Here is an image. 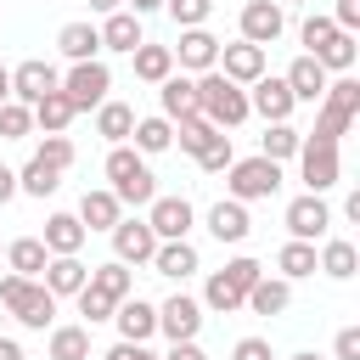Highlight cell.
Here are the masks:
<instances>
[{
  "label": "cell",
  "mask_w": 360,
  "mask_h": 360,
  "mask_svg": "<svg viewBox=\"0 0 360 360\" xmlns=\"http://www.w3.org/2000/svg\"><path fill=\"white\" fill-rule=\"evenodd\" d=\"M163 360H208V354H202V343H169Z\"/></svg>",
  "instance_id": "obj_53"
},
{
  "label": "cell",
  "mask_w": 360,
  "mask_h": 360,
  "mask_svg": "<svg viewBox=\"0 0 360 360\" xmlns=\"http://www.w3.org/2000/svg\"><path fill=\"white\" fill-rule=\"evenodd\" d=\"M191 219H197V208H191L186 197H152V202H146V225H152L158 242H186Z\"/></svg>",
  "instance_id": "obj_10"
},
{
  "label": "cell",
  "mask_w": 360,
  "mask_h": 360,
  "mask_svg": "<svg viewBox=\"0 0 360 360\" xmlns=\"http://www.w3.org/2000/svg\"><path fill=\"white\" fill-rule=\"evenodd\" d=\"M332 34H338V28H332V17H321V11H315V17H304V28H298V39H304V56H321Z\"/></svg>",
  "instance_id": "obj_43"
},
{
  "label": "cell",
  "mask_w": 360,
  "mask_h": 360,
  "mask_svg": "<svg viewBox=\"0 0 360 360\" xmlns=\"http://www.w3.org/2000/svg\"><path fill=\"white\" fill-rule=\"evenodd\" d=\"M169 51L186 73H214V62H219V39L208 28H180V45H169Z\"/></svg>",
  "instance_id": "obj_15"
},
{
  "label": "cell",
  "mask_w": 360,
  "mask_h": 360,
  "mask_svg": "<svg viewBox=\"0 0 360 360\" xmlns=\"http://www.w3.org/2000/svg\"><path fill=\"white\" fill-rule=\"evenodd\" d=\"M197 248L191 242H158V253H152V270L158 276H169V281H186V276H197Z\"/></svg>",
  "instance_id": "obj_28"
},
{
  "label": "cell",
  "mask_w": 360,
  "mask_h": 360,
  "mask_svg": "<svg viewBox=\"0 0 360 360\" xmlns=\"http://www.w3.org/2000/svg\"><path fill=\"white\" fill-rule=\"evenodd\" d=\"M202 309H214V315H236V309H242V292L214 270V276H208V287H202Z\"/></svg>",
  "instance_id": "obj_41"
},
{
  "label": "cell",
  "mask_w": 360,
  "mask_h": 360,
  "mask_svg": "<svg viewBox=\"0 0 360 360\" xmlns=\"http://www.w3.org/2000/svg\"><path fill=\"white\" fill-rule=\"evenodd\" d=\"M231 360H276V354H270V338H242L231 349Z\"/></svg>",
  "instance_id": "obj_50"
},
{
  "label": "cell",
  "mask_w": 360,
  "mask_h": 360,
  "mask_svg": "<svg viewBox=\"0 0 360 360\" xmlns=\"http://www.w3.org/2000/svg\"><path fill=\"white\" fill-rule=\"evenodd\" d=\"M354 56H360L354 34H332V39H326V51H321L315 62H321L326 73H349V68H354Z\"/></svg>",
  "instance_id": "obj_40"
},
{
  "label": "cell",
  "mask_w": 360,
  "mask_h": 360,
  "mask_svg": "<svg viewBox=\"0 0 360 360\" xmlns=\"http://www.w3.org/2000/svg\"><path fill=\"white\" fill-rule=\"evenodd\" d=\"M118 219H124V202H118L107 186H96V191L79 197V225H84V231H112Z\"/></svg>",
  "instance_id": "obj_19"
},
{
  "label": "cell",
  "mask_w": 360,
  "mask_h": 360,
  "mask_svg": "<svg viewBox=\"0 0 360 360\" xmlns=\"http://www.w3.org/2000/svg\"><path fill=\"white\" fill-rule=\"evenodd\" d=\"M96 34H101V51H124V56H129V51L146 39V34H141V17H129V11H112V17H107Z\"/></svg>",
  "instance_id": "obj_31"
},
{
  "label": "cell",
  "mask_w": 360,
  "mask_h": 360,
  "mask_svg": "<svg viewBox=\"0 0 360 360\" xmlns=\"http://www.w3.org/2000/svg\"><path fill=\"white\" fill-rule=\"evenodd\" d=\"M214 68H219L231 84H242V90H248V84L264 73V51H259V45H248V39H236V45H219V62H214Z\"/></svg>",
  "instance_id": "obj_16"
},
{
  "label": "cell",
  "mask_w": 360,
  "mask_h": 360,
  "mask_svg": "<svg viewBox=\"0 0 360 360\" xmlns=\"http://www.w3.org/2000/svg\"><path fill=\"white\" fill-rule=\"evenodd\" d=\"M219 135H225V129H214L202 112H191V118H180V124H174V146H180V152H191V158H202Z\"/></svg>",
  "instance_id": "obj_35"
},
{
  "label": "cell",
  "mask_w": 360,
  "mask_h": 360,
  "mask_svg": "<svg viewBox=\"0 0 360 360\" xmlns=\"http://www.w3.org/2000/svg\"><path fill=\"white\" fill-rule=\"evenodd\" d=\"M101 360H163V354H152L146 343H112V349H107Z\"/></svg>",
  "instance_id": "obj_52"
},
{
  "label": "cell",
  "mask_w": 360,
  "mask_h": 360,
  "mask_svg": "<svg viewBox=\"0 0 360 360\" xmlns=\"http://www.w3.org/2000/svg\"><path fill=\"white\" fill-rule=\"evenodd\" d=\"M354 264H360V253H354V242H343V236H326L321 253H315V270H326L332 281H349Z\"/></svg>",
  "instance_id": "obj_34"
},
{
  "label": "cell",
  "mask_w": 360,
  "mask_h": 360,
  "mask_svg": "<svg viewBox=\"0 0 360 360\" xmlns=\"http://www.w3.org/2000/svg\"><path fill=\"white\" fill-rule=\"evenodd\" d=\"M298 180L321 197V191H332L338 180H343V158H338V146L332 141H309L304 135V146H298Z\"/></svg>",
  "instance_id": "obj_7"
},
{
  "label": "cell",
  "mask_w": 360,
  "mask_h": 360,
  "mask_svg": "<svg viewBox=\"0 0 360 360\" xmlns=\"http://www.w3.org/2000/svg\"><path fill=\"white\" fill-rule=\"evenodd\" d=\"M129 129H135V107H129V101H101V107H96V135H101V141L129 146Z\"/></svg>",
  "instance_id": "obj_30"
},
{
  "label": "cell",
  "mask_w": 360,
  "mask_h": 360,
  "mask_svg": "<svg viewBox=\"0 0 360 360\" xmlns=\"http://www.w3.org/2000/svg\"><path fill=\"white\" fill-rule=\"evenodd\" d=\"M292 90H287V79H276V73H259L253 84H248V112H259L264 124H287L292 118Z\"/></svg>",
  "instance_id": "obj_8"
},
{
  "label": "cell",
  "mask_w": 360,
  "mask_h": 360,
  "mask_svg": "<svg viewBox=\"0 0 360 360\" xmlns=\"http://www.w3.org/2000/svg\"><path fill=\"white\" fill-rule=\"evenodd\" d=\"M6 264H11V276L39 281V276H45V264H51V253H45V242H39V236H17V242H6Z\"/></svg>",
  "instance_id": "obj_25"
},
{
  "label": "cell",
  "mask_w": 360,
  "mask_h": 360,
  "mask_svg": "<svg viewBox=\"0 0 360 360\" xmlns=\"http://www.w3.org/2000/svg\"><path fill=\"white\" fill-rule=\"evenodd\" d=\"M292 360H321V354H309V349H304V354H292Z\"/></svg>",
  "instance_id": "obj_60"
},
{
  "label": "cell",
  "mask_w": 360,
  "mask_h": 360,
  "mask_svg": "<svg viewBox=\"0 0 360 360\" xmlns=\"http://www.w3.org/2000/svg\"><path fill=\"white\" fill-rule=\"evenodd\" d=\"M0 360H28V354H22V343H17V338H0Z\"/></svg>",
  "instance_id": "obj_56"
},
{
  "label": "cell",
  "mask_w": 360,
  "mask_h": 360,
  "mask_svg": "<svg viewBox=\"0 0 360 360\" xmlns=\"http://www.w3.org/2000/svg\"><path fill=\"white\" fill-rule=\"evenodd\" d=\"M219 276H225V281H231V287L242 292V304H248V287H253V281L264 276V264H259V259H248V253H236V259H231V264H225Z\"/></svg>",
  "instance_id": "obj_42"
},
{
  "label": "cell",
  "mask_w": 360,
  "mask_h": 360,
  "mask_svg": "<svg viewBox=\"0 0 360 360\" xmlns=\"http://www.w3.org/2000/svg\"><path fill=\"white\" fill-rule=\"evenodd\" d=\"M281 79H287L292 101H321V96H326V79H332V73H326V68H321L315 56H298V62H292V68H287Z\"/></svg>",
  "instance_id": "obj_24"
},
{
  "label": "cell",
  "mask_w": 360,
  "mask_h": 360,
  "mask_svg": "<svg viewBox=\"0 0 360 360\" xmlns=\"http://www.w3.org/2000/svg\"><path fill=\"white\" fill-rule=\"evenodd\" d=\"M197 163H202V174H225V169L236 163V152H231V135H219V141H214V146H208Z\"/></svg>",
  "instance_id": "obj_48"
},
{
  "label": "cell",
  "mask_w": 360,
  "mask_h": 360,
  "mask_svg": "<svg viewBox=\"0 0 360 360\" xmlns=\"http://www.w3.org/2000/svg\"><path fill=\"white\" fill-rule=\"evenodd\" d=\"M34 158H39V163H51V169H62V174H68V169H73V141H68V135H45V141H39V152H34Z\"/></svg>",
  "instance_id": "obj_47"
},
{
  "label": "cell",
  "mask_w": 360,
  "mask_h": 360,
  "mask_svg": "<svg viewBox=\"0 0 360 360\" xmlns=\"http://www.w3.org/2000/svg\"><path fill=\"white\" fill-rule=\"evenodd\" d=\"M56 90L68 96V107H73V112H90V107H101V101H107L112 73H107V62H73V68L62 73V84H56Z\"/></svg>",
  "instance_id": "obj_6"
},
{
  "label": "cell",
  "mask_w": 360,
  "mask_h": 360,
  "mask_svg": "<svg viewBox=\"0 0 360 360\" xmlns=\"http://www.w3.org/2000/svg\"><path fill=\"white\" fill-rule=\"evenodd\" d=\"M11 101V68H0V107Z\"/></svg>",
  "instance_id": "obj_58"
},
{
  "label": "cell",
  "mask_w": 360,
  "mask_h": 360,
  "mask_svg": "<svg viewBox=\"0 0 360 360\" xmlns=\"http://www.w3.org/2000/svg\"><path fill=\"white\" fill-rule=\"evenodd\" d=\"M197 112H202L214 129H236V124H248V90L231 84V79L214 68V73L197 79Z\"/></svg>",
  "instance_id": "obj_3"
},
{
  "label": "cell",
  "mask_w": 360,
  "mask_h": 360,
  "mask_svg": "<svg viewBox=\"0 0 360 360\" xmlns=\"http://www.w3.org/2000/svg\"><path fill=\"white\" fill-rule=\"evenodd\" d=\"M158 107H163V118H169V124L191 118V112H197V79H186V73H169V79L158 84Z\"/></svg>",
  "instance_id": "obj_18"
},
{
  "label": "cell",
  "mask_w": 360,
  "mask_h": 360,
  "mask_svg": "<svg viewBox=\"0 0 360 360\" xmlns=\"http://www.w3.org/2000/svg\"><path fill=\"white\" fill-rule=\"evenodd\" d=\"M163 11H169L180 28H202L208 11H214V0H163Z\"/></svg>",
  "instance_id": "obj_46"
},
{
  "label": "cell",
  "mask_w": 360,
  "mask_h": 360,
  "mask_svg": "<svg viewBox=\"0 0 360 360\" xmlns=\"http://www.w3.org/2000/svg\"><path fill=\"white\" fill-rule=\"evenodd\" d=\"M28 112H34V129H39V135H68V124L79 118V112L68 107V96H62V90H51L45 101H34Z\"/></svg>",
  "instance_id": "obj_32"
},
{
  "label": "cell",
  "mask_w": 360,
  "mask_h": 360,
  "mask_svg": "<svg viewBox=\"0 0 360 360\" xmlns=\"http://www.w3.org/2000/svg\"><path fill=\"white\" fill-rule=\"evenodd\" d=\"M208 231H214V242H248V231H253V219H248V202H231V197H219V202L208 208Z\"/></svg>",
  "instance_id": "obj_20"
},
{
  "label": "cell",
  "mask_w": 360,
  "mask_h": 360,
  "mask_svg": "<svg viewBox=\"0 0 360 360\" xmlns=\"http://www.w3.org/2000/svg\"><path fill=\"white\" fill-rule=\"evenodd\" d=\"M51 360H90V326H51Z\"/></svg>",
  "instance_id": "obj_37"
},
{
  "label": "cell",
  "mask_w": 360,
  "mask_h": 360,
  "mask_svg": "<svg viewBox=\"0 0 360 360\" xmlns=\"http://www.w3.org/2000/svg\"><path fill=\"white\" fill-rule=\"evenodd\" d=\"M73 298H79V315H84V326H101V321H112V309H118V304H112V298H101L96 287H79Z\"/></svg>",
  "instance_id": "obj_44"
},
{
  "label": "cell",
  "mask_w": 360,
  "mask_h": 360,
  "mask_svg": "<svg viewBox=\"0 0 360 360\" xmlns=\"http://www.w3.org/2000/svg\"><path fill=\"white\" fill-rule=\"evenodd\" d=\"M129 62H135V79H141V84H163V79L174 73V51H169V45H152V39H141V45L129 51Z\"/></svg>",
  "instance_id": "obj_27"
},
{
  "label": "cell",
  "mask_w": 360,
  "mask_h": 360,
  "mask_svg": "<svg viewBox=\"0 0 360 360\" xmlns=\"http://www.w3.org/2000/svg\"><path fill=\"white\" fill-rule=\"evenodd\" d=\"M298 146H304V129H292V124H264V135H259V158H270V163L298 158Z\"/></svg>",
  "instance_id": "obj_36"
},
{
  "label": "cell",
  "mask_w": 360,
  "mask_h": 360,
  "mask_svg": "<svg viewBox=\"0 0 360 360\" xmlns=\"http://www.w3.org/2000/svg\"><path fill=\"white\" fill-rule=\"evenodd\" d=\"M129 17H146V11H163V0H124Z\"/></svg>",
  "instance_id": "obj_55"
},
{
  "label": "cell",
  "mask_w": 360,
  "mask_h": 360,
  "mask_svg": "<svg viewBox=\"0 0 360 360\" xmlns=\"http://www.w3.org/2000/svg\"><path fill=\"white\" fill-rule=\"evenodd\" d=\"M39 281H45V292H51V298H73V292L90 281V270H84V259H79V253H68V259H51Z\"/></svg>",
  "instance_id": "obj_26"
},
{
  "label": "cell",
  "mask_w": 360,
  "mask_h": 360,
  "mask_svg": "<svg viewBox=\"0 0 360 360\" xmlns=\"http://www.w3.org/2000/svg\"><path fill=\"white\" fill-rule=\"evenodd\" d=\"M112 321H118V343H146V338L158 332V304H146V298H124V304L112 309Z\"/></svg>",
  "instance_id": "obj_17"
},
{
  "label": "cell",
  "mask_w": 360,
  "mask_h": 360,
  "mask_svg": "<svg viewBox=\"0 0 360 360\" xmlns=\"http://www.w3.org/2000/svg\"><path fill=\"white\" fill-rule=\"evenodd\" d=\"M281 34H287V11H281L276 0H248V6H242V39H248V45L264 51V45H276Z\"/></svg>",
  "instance_id": "obj_12"
},
{
  "label": "cell",
  "mask_w": 360,
  "mask_h": 360,
  "mask_svg": "<svg viewBox=\"0 0 360 360\" xmlns=\"http://www.w3.org/2000/svg\"><path fill=\"white\" fill-rule=\"evenodd\" d=\"M332 354H338V360H360V326H343L338 343H332Z\"/></svg>",
  "instance_id": "obj_51"
},
{
  "label": "cell",
  "mask_w": 360,
  "mask_h": 360,
  "mask_svg": "<svg viewBox=\"0 0 360 360\" xmlns=\"http://www.w3.org/2000/svg\"><path fill=\"white\" fill-rule=\"evenodd\" d=\"M276 270H281V281H304V276H315V242H287V248L276 253Z\"/></svg>",
  "instance_id": "obj_39"
},
{
  "label": "cell",
  "mask_w": 360,
  "mask_h": 360,
  "mask_svg": "<svg viewBox=\"0 0 360 360\" xmlns=\"http://www.w3.org/2000/svg\"><path fill=\"white\" fill-rule=\"evenodd\" d=\"M84 236H90V231L79 225V214H51L39 242H45V253H51V259H68V253H79V248H84Z\"/></svg>",
  "instance_id": "obj_21"
},
{
  "label": "cell",
  "mask_w": 360,
  "mask_h": 360,
  "mask_svg": "<svg viewBox=\"0 0 360 360\" xmlns=\"http://www.w3.org/2000/svg\"><path fill=\"white\" fill-rule=\"evenodd\" d=\"M107 191L118 197V202H129V208H146L152 197H158V174L146 169V158L135 152V146H112L107 152Z\"/></svg>",
  "instance_id": "obj_2"
},
{
  "label": "cell",
  "mask_w": 360,
  "mask_h": 360,
  "mask_svg": "<svg viewBox=\"0 0 360 360\" xmlns=\"http://www.w3.org/2000/svg\"><path fill=\"white\" fill-rule=\"evenodd\" d=\"M56 51H62L68 62H101V34H96V22H62Z\"/></svg>",
  "instance_id": "obj_23"
},
{
  "label": "cell",
  "mask_w": 360,
  "mask_h": 360,
  "mask_svg": "<svg viewBox=\"0 0 360 360\" xmlns=\"http://www.w3.org/2000/svg\"><path fill=\"white\" fill-rule=\"evenodd\" d=\"M84 287H96L101 298H112V304H124V298H135V270L129 264H90V281Z\"/></svg>",
  "instance_id": "obj_29"
},
{
  "label": "cell",
  "mask_w": 360,
  "mask_h": 360,
  "mask_svg": "<svg viewBox=\"0 0 360 360\" xmlns=\"http://www.w3.org/2000/svg\"><path fill=\"white\" fill-rule=\"evenodd\" d=\"M0 304L17 315V326L45 332L56 321V298L45 292V281H22V276H0Z\"/></svg>",
  "instance_id": "obj_4"
},
{
  "label": "cell",
  "mask_w": 360,
  "mask_h": 360,
  "mask_svg": "<svg viewBox=\"0 0 360 360\" xmlns=\"http://www.w3.org/2000/svg\"><path fill=\"white\" fill-rule=\"evenodd\" d=\"M276 6H281V11H287V6H304V0H276Z\"/></svg>",
  "instance_id": "obj_59"
},
{
  "label": "cell",
  "mask_w": 360,
  "mask_h": 360,
  "mask_svg": "<svg viewBox=\"0 0 360 360\" xmlns=\"http://www.w3.org/2000/svg\"><path fill=\"white\" fill-rule=\"evenodd\" d=\"M225 191H231V202H264V197L281 191V163H270V158H236L225 169Z\"/></svg>",
  "instance_id": "obj_5"
},
{
  "label": "cell",
  "mask_w": 360,
  "mask_h": 360,
  "mask_svg": "<svg viewBox=\"0 0 360 360\" xmlns=\"http://www.w3.org/2000/svg\"><path fill=\"white\" fill-rule=\"evenodd\" d=\"M158 332H163L169 343H197V332H202V304L186 298V292L163 298V304H158Z\"/></svg>",
  "instance_id": "obj_9"
},
{
  "label": "cell",
  "mask_w": 360,
  "mask_h": 360,
  "mask_svg": "<svg viewBox=\"0 0 360 360\" xmlns=\"http://www.w3.org/2000/svg\"><path fill=\"white\" fill-rule=\"evenodd\" d=\"M129 141H135V152H141V158H158V152H169V146H174V124H169L163 112H158V118H135Z\"/></svg>",
  "instance_id": "obj_33"
},
{
  "label": "cell",
  "mask_w": 360,
  "mask_h": 360,
  "mask_svg": "<svg viewBox=\"0 0 360 360\" xmlns=\"http://www.w3.org/2000/svg\"><path fill=\"white\" fill-rule=\"evenodd\" d=\"M56 84H62V73H56L51 62H39V56H28V62H17V68H11V101H22V107L45 101Z\"/></svg>",
  "instance_id": "obj_13"
},
{
  "label": "cell",
  "mask_w": 360,
  "mask_h": 360,
  "mask_svg": "<svg viewBox=\"0 0 360 360\" xmlns=\"http://www.w3.org/2000/svg\"><path fill=\"white\" fill-rule=\"evenodd\" d=\"M321 112H315V129H309V141H343L349 135V124H354V112H360V84L349 79V73H338V79H326V96L315 101Z\"/></svg>",
  "instance_id": "obj_1"
},
{
  "label": "cell",
  "mask_w": 360,
  "mask_h": 360,
  "mask_svg": "<svg viewBox=\"0 0 360 360\" xmlns=\"http://www.w3.org/2000/svg\"><path fill=\"white\" fill-rule=\"evenodd\" d=\"M332 28H338V34H354V28H360V0H338V6H332Z\"/></svg>",
  "instance_id": "obj_49"
},
{
  "label": "cell",
  "mask_w": 360,
  "mask_h": 360,
  "mask_svg": "<svg viewBox=\"0 0 360 360\" xmlns=\"http://www.w3.org/2000/svg\"><path fill=\"white\" fill-rule=\"evenodd\" d=\"M107 236H112V259L118 264H152V253H158V236H152L146 219H118Z\"/></svg>",
  "instance_id": "obj_14"
},
{
  "label": "cell",
  "mask_w": 360,
  "mask_h": 360,
  "mask_svg": "<svg viewBox=\"0 0 360 360\" xmlns=\"http://www.w3.org/2000/svg\"><path fill=\"white\" fill-rule=\"evenodd\" d=\"M287 231H292V242H321V236L332 231V208H326V197H315V191L292 197V202H287Z\"/></svg>",
  "instance_id": "obj_11"
},
{
  "label": "cell",
  "mask_w": 360,
  "mask_h": 360,
  "mask_svg": "<svg viewBox=\"0 0 360 360\" xmlns=\"http://www.w3.org/2000/svg\"><path fill=\"white\" fill-rule=\"evenodd\" d=\"M90 11H101V17H112V11H124V0H90Z\"/></svg>",
  "instance_id": "obj_57"
},
{
  "label": "cell",
  "mask_w": 360,
  "mask_h": 360,
  "mask_svg": "<svg viewBox=\"0 0 360 360\" xmlns=\"http://www.w3.org/2000/svg\"><path fill=\"white\" fill-rule=\"evenodd\" d=\"M28 129H34V112H28L22 101H6V107H0V141H22Z\"/></svg>",
  "instance_id": "obj_45"
},
{
  "label": "cell",
  "mask_w": 360,
  "mask_h": 360,
  "mask_svg": "<svg viewBox=\"0 0 360 360\" xmlns=\"http://www.w3.org/2000/svg\"><path fill=\"white\" fill-rule=\"evenodd\" d=\"M62 186V169H51V163H39V158H28L22 169H17V191H28V197H51Z\"/></svg>",
  "instance_id": "obj_38"
},
{
  "label": "cell",
  "mask_w": 360,
  "mask_h": 360,
  "mask_svg": "<svg viewBox=\"0 0 360 360\" xmlns=\"http://www.w3.org/2000/svg\"><path fill=\"white\" fill-rule=\"evenodd\" d=\"M242 309H253V315H287V309H292V281L259 276V281L248 287V304H242Z\"/></svg>",
  "instance_id": "obj_22"
},
{
  "label": "cell",
  "mask_w": 360,
  "mask_h": 360,
  "mask_svg": "<svg viewBox=\"0 0 360 360\" xmlns=\"http://www.w3.org/2000/svg\"><path fill=\"white\" fill-rule=\"evenodd\" d=\"M11 197H17V169H6V163H0V208H6Z\"/></svg>",
  "instance_id": "obj_54"
}]
</instances>
